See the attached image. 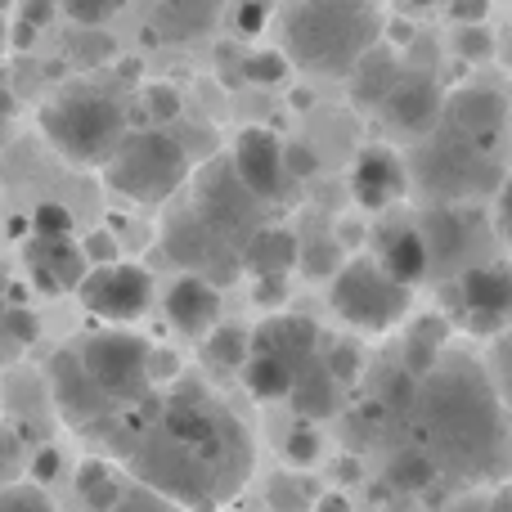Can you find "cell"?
Listing matches in <instances>:
<instances>
[{
	"label": "cell",
	"mask_w": 512,
	"mask_h": 512,
	"mask_svg": "<svg viewBox=\"0 0 512 512\" xmlns=\"http://www.w3.org/2000/svg\"><path fill=\"white\" fill-rule=\"evenodd\" d=\"M418 450L432 454L441 472H454L463 481L504 477L508 427H504V396L499 382L468 355H441L427 378H418L414 396Z\"/></svg>",
	"instance_id": "6da1fadb"
},
{
	"label": "cell",
	"mask_w": 512,
	"mask_h": 512,
	"mask_svg": "<svg viewBox=\"0 0 512 512\" xmlns=\"http://www.w3.org/2000/svg\"><path fill=\"white\" fill-rule=\"evenodd\" d=\"M153 427L180 445L212 477L216 499H234L252 472V436L234 409H225L203 382H180L162 405H153Z\"/></svg>",
	"instance_id": "7a4b0ae2"
},
{
	"label": "cell",
	"mask_w": 512,
	"mask_h": 512,
	"mask_svg": "<svg viewBox=\"0 0 512 512\" xmlns=\"http://www.w3.org/2000/svg\"><path fill=\"white\" fill-rule=\"evenodd\" d=\"M283 59L315 77H346L364 50L382 41L378 0H288L283 5Z\"/></svg>",
	"instance_id": "3957f363"
},
{
	"label": "cell",
	"mask_w": 512,
	"mask_h": 512,
	"mask_svg": "<svg viewBox=\"0 0 512 512\" xmlns=\"http://www.w3.org/2000/svg\"><path fill=\"white\" fill-rule=\"evenodd\" d=\"M41 135L50 140V149L59 158H68L72 167H104L113 158V149L122 144L126 108L117 104V95L99 86H63L54 99H45L41 113Z\"/></svg>",
	"instance_id": "277c9868"
},
{
	"label": "cell",
	"mask_w": 512,
	"mask_h": 512,
	"mask_svg": "<svg viewBox=\"0 0 512 512\" xmlns=\"http://www.w3.org/2000/svg\"><path fill=\"white\" fill-rule=\"evenodd\" d=\"M189 171L194 162L180 149L176 135L140 126V131H126L113 158L104 162V185L140 207H162L189 185Z\"/></svg>",
	"instance_id": "5b68a950"
},
{
	"label": "cell",
	"mask_w": 512,
	"mask_h": 512,
	"mask_svg": "<svg viewBox=\"0 0 512 512\" xmlns=\"http://www.w3.org/2000/svg\"><path fill=\"white\" fill-rule=\"evenodd\" d=\"M405 176L432 198V207L477 203L486 194H499V185H504V167L486 149L454 140V135H432L418 144Z\"/></svg>",
	"instance_id": "8992f818"
},
{
	"label": "cell",
	"mask_w": 512,
	"mask_h": 512,
	"mask_svg": "<svg viewBox=\"0 0 512 512\" xmlns=\"http://www.w3.org/2000/svg\"><path fill=\"white\" fill-rule=\"evenodd\" d=\"M86 378L99 387V396L122 414V409H135L149 400V351L153 346L135 333H122V328H99V333H86L81 342H72Z\"/></svg>",
	"instance_id": "52a82bcc"
},
{
	"label": "cell",
	"mask_w": 512,
	"mask_h": 512,
	"mask_svg": "<svg viewBox=\"0 0 512 512\" xmlns=\"http://www.w3.org/2000/svg\"><path fill=\"white\" fill-rule=\"evenodd\" d=\"M328 306L360 333H387V328L405 324V315L414 310V288H400L369 256H355V261H342V270L333 274Z\"/></svg>",
	"instance_id": "ba28073f"
},
{
	"label": "cell",
	"mask_w": 512,
	"mask_h": 512,
	"mask_svg": "<svg viewBox=\"0 0 512 512\" xmlns=\"http://www.w3.org/2000/svg\"><path fill=\"white\" fill-rule=\"evenodd\" d=\"M189 180H194L189 212L203 221V230L212 234L221 248L243 252V243L261 230V203L239 185L230 158H207L203 171H189Z\"/></svg>",
	"instance_id": "9c48e42d"
},
{
	"label": "cell",
	"mask_w": 512,
	"mask_h": 512,
	"mask_svg": "<svg viewBox=\"0 0 512 512\" xmlns=\"http://www.w3.org/2000/svg\"><path fill=\"white\" fill-rule=\"evenodd\" d=\"M77 297L90 315H99L104 324H131L149 310L153 301V279L144 265L117 261V265H95V270L81 274Z\"/></svg>",
	"instance_id": "30bf717a"
},
{
	"label": "cell",
	"mask_w": 512,
	"mask_h": 512,
	"mask_svg": "<svg viewBox=\"0 0 512 512\" xmlns=\"http://www.w3.org/2000/svg\"><path fill=\"white\" fill-rule=\"evenodd\" d=\"M50 396H54V409L63 414V423L77 427V432H99L104 423L117 418V409L108 405L95 382L86 378V369H81L72 346L50 355Z\"/></svg>",
	"instance_id": "8fae6325"
},
{
	"label": "cell",
	"mask_w": 512,
	"mask_h": 512,
	"mask_svg": "<svg viewBox=\"0 0 512 512\" xmlns=\"http://www.w3.org/2000/svg\"><path fill=\"white\" fill-rule=\"evenodd\" d=\"M441 86H436L432 72H400L391 81L387 99L378 104L382 122L400 135H436V122H441Z\"/></svg>",
	"instance_id": "7c38bea8"
},
{
	"label": "cell",
	"mask_w": 512,
	"mask_h": 512,
	"mask_svg": "<svg viewBox=\"0 0 512 512\" xmlns=\"http://www.w3.org/2000/svg\"><path fill=\"white\" fill-rule=\"evenodd\" d=\"M230 167L256 203L283 198V185H288V176H283V144L270 126H248V131L239 135Z\"/></svg>",
	"instance_id": "4fadbf2b"
},
{
	"label": "cell",
	"mask_w": 512,
	"mask_h": 512,
	"mask_svg": "<svg viewBox=\"0 0 512 512\" xmlns=\"http://www.w3.org/2000/svg\"><path fill=\"white\" fill-rule=\"evenodd\" d=\"M441 117L450 122L454 140H468L490 153L495 135H504L508 99L499 86H463L450 95V104H441Z\"/></svg>",
	"instance_id": "5bb4252c"
},
{
	"label": "cell",
	"mask_w": 512,
	"mask_h": 512,
	"mask_svg": "<svg viewBox=\"0 0 512 512\" xmlns=\"http://www.w3.org/2000/svg\"><path fill=\"white\" fill-rule=\"evenodd\" d=\"M248 355L274 360L283 369H306L319 355V328L306 315H270L248 333Z\"/></svg>",
	"instance_id": "9a60e30c"
},
{
	"label": "cell",
	"mask_w": 512,
	"mask_h": 512,
	"mask_svg": "<svg viewBox=\"0 0 512 512\" xmlns=\"http://www.w3.org/2000/svg\"><path fill=\"white\" fill-rule=\"evenodd\" d=\"M459 306L472 333H504L512 306V274L504 265H468L459 279Z\"/></svg>",
	"instance_id": "2e32d148"
},
{
	"label": "cell",
	"mask_w": 512,
	"mask_h": 512,
	"mask_svg": "<svg viewBox=\"0 0 512 512\" xmlns=\"http://www.w3.org/2000/svg\"><path fill=\"white\" fill-rule=\"evenodd\" d=\"M23 261L32 274V288L45 297H63V292H77L81 274L90 270L81 243L72 239H27L23 243Z\"/></svg>",
	"instance_id": "e0dca14e"
},
{
	"label": "cell",
	"mask_w": 512,
	"mask_h": 512,
	"mask_svg": "<svg viewBox=\"0 0 512 512\" xmlns=\"http://www.w3.org/2000/svg\"><path fill=\"white\" fill-rule=\"evenodd\" d=\"M409 189V176H405V162L396 158L391 149L382 144H369V149L355 158V171H351V194L364 212H382L391 207L400 194Z\"/></svg>",
	"instance_id": "ac0fdd59"
},
{
	"label": "cell",
	"mask_w": 512,
	"mask_h": 512,
	"mask_svg": "<svg viewBox=\"0 0 512 512\" xmlns=\"http://www.w3.org/2000/svg\"><path fill=\"white\" fill-rule=\"evenodd\" d=\"M167 319L176 333L207 337L221 324V292L207 279H198V274H185V279H176L167 292Z\"/></svg>",
	"instance_id": "d6986e66"
},
{
	"label": "cell",
	"mask_w": 512,
	"mask_h": 512,
	"mask_svg": "<svg viewBox=\"0 0 512 512\" xmlns=\"http://www.w3.org/2000/svg\"><path fill=\"white\" fill-rule=\"evenodd\" d=\"M373 243H378V261L373 265H378L391 283L414 288V283L427 274V248H423V239H418L414 225L391 221V225H382V230L373 234Z\"/></svg>",
	"instance_id": "ffe728a7"
},
{
	"label": "cell",
	"mask_w": 512,
	"mask_h": 512,
	"mask_svg": "<svg viewBox=\"0 0 512 512\" xmlns=\"http://www.w3.org/2000/svg\"><path fill=\"white\" fill-rule=\"evenodd\" d=\"M414 230L427 248V270H432V265L436 270H454L472 239V221L463 207H427L423 225H414Z\"/></svg>",
	"instance_id": "44dd1931"
},
{
	"label": "cell",
	"mask_w": 512,
	"mask_h": 512,
	"mask_svg": "<svg viewBox=\"0 0 512 512\" xmlns=\"http://www.w3.org/2000/svg\"><path fill=\"white\" fill-rule=\"evenodd\" d=\"M221 14V0H158L149 14V41H198Z\"/></svg>",
	"instance_id": "7402d4cb"
},
{
	"label": "cell",
	"mask_w": 512,
	"mask_h": 512,
	"mask_svg": "<svg viewBox=\"0 0 512 512\" xmlns=\"http://www.w3.org/2000/svg\"><path fill=\"white\" fill-rule=\"evenodd\" d=\"M239 265L252 279H288L297 270V234L279 225H261L239 252Z\"/></svg>",
	"instance_id": "603a6c76"
},
{
	"label": "cell",
	"mask_w": 512,
	"mask_h": 512,
	"mask_svg": "<svg viewBox=\"0 0 512 512\" xmlns=\"http://www.w3.org/2000/svg\"><path fill=\"white\" fill-rule=\"evenodd\" d=\"M288 400H292V414L301 418V423H324V418H333L337 409H342V400H346V391L337 387L333 378L324 373V364L319 360H310L306 369H297V378H292V391H288Z\"/></svg>",
	"instance_id": "cb8c5ba5"
},
{
	"label": "cell",
	"mask_w": 512,
	"mask_h": 512,
	"mask_svg": "<svg viewBox=\"0 0 512 512\" xmlns=\"http://www.w3.org/2000/svg\"><path fill=\"white\" fill-rule=\"evenodd\" d=\"M396 77H400V63H396V50H391V45L378 41L373 50H364L360 59H355V68L346 72L355 108H378Z\"/></svg>",
	"instance_id": "d4e9b609"
},
{
	"label": "cell",
	"mask_w": 512,
	"mask_h": 512,
	"mask_svg": "<svg viewBox=\"0 0 512 512\" xmlns=\"http://www.w3.org/2000/svg\"><path fill=\"white\" fill-rule=\"evenodd\" d=\"M445 342H450V324H445L441 315L414 319L405 333V364H400V369H405L409 378H427V373L441 364Z\"/></svg>",
	"instance_id": "484cf974"
},
{
	"label": "cell",
	"mask_w": 512,
	"mask_h": 512,
	"mask_svg": "<svg viewBox=\"0 0 512 512\" xmlns=\"http://www.w3.org/2000/svg\"><path fill=\"white\" fill-rule=\"evenodd\" d=\"M436 481H441V468L432 463L427 450L409 445V450L391 454V463H387V486L391 490H400V495H423V490H432Z\"/></svg>",
	"instance_id": "4316f807"
},
{
	"label": "cell",
	"mask_w": 512,
	"mask_h": 512,
	"mask_svg": "<svg viewBox=\"0 0 512 512\" xmlns=\"http://www.w3.org/2000/svg\"><path fill=\"white\" fill-rule=\"evenodd\" d=\"M122 490H126V481H122V472H117L113 463L86 459L77 468V495H81V504H86L90 512H108L117 499H122Z\"/></svg>",
	"instance_id": "83f0119b"
},
{
	"label": "cell",
	"mask_w": 512,
	"mask_h": 512,
	"mask_svg": "<svg viewBox=\"0 0 512 512\" xmlns=\"http://www.w3.org/2000/svg\"><path fill=\"white\" fill-rule=\"evenodd\" d=\"M239 373H243V387H248L252 400H288L292 378H297L292 369H283V364H274V360H261V355H248V364H243Z\"/></svg>",
	"instance_id": "f1b7e54d"
},
{
	"label": "cell",
	"mask_w": 512,
	"mask_h": 512,
	"mask_svg": "<svg viewBox=\"0 0 512 512\" xmlns=\"http://www.w3.org/2000/svg\"><path fill=\"white\" fill-rule=\"evenodd\" d=\"M203 355H207V364L212 369H243L248 364V328H239V324H216L212 333H207V342H203Z\"/></svg>",
	"instance_id": "f546056e"
},
{
	"label": "cell",
	"mask_w": 512,
	"mask_h": 512,
	"mask_svg": "<svg viewBox=\"0 0 512 512\" xmlns=\"http://www.w3.org/2000/svg\"><path fill=\"white\" fill-rule=\"evenodd\" d=\"M297 270L306 279H333L342 270V243H333V239L297 243Z\"/></svg>",
	"instance_id": "4dcf8cb0"
},
{
	"label": "cell",
	"mask_w": 512,
	"mask_h": 512,
	"mask_svg": "<svg viewBox=\"0 0 512 512\" xmlns=\"http://www.w3.org/2000/svg\"><path fill=\"white\" fill-rule=\"evenodd\" d=\"M315 499H319V490L306 477H292V472L270 477V512H310Z\"/></svg>",
	"instance_id": "1f68e13d"
},
{
	"label": "cell",
	"mask_w": 512,
	"mask_h": 512,
	"mask_svg": "<svg viewBox=\"0 0 512 512\" xmlns=\"http://www.w3.org/2000/svg\"><path fill=\"white\" fill-rule=\"evenodd\" d=\"M315 360L324 364V373H328V378H333L342 391L351 387L355 378H360V364H364V360H360V346H355V342H346V337H337V342H328L324 351L315 355Z\"/></svg>",
	"instance_id": "d6a6232c"
},
{
	"label": "cell",
	"mask_w": 512,
	"mask_h": 512,
	"mask_svg": "<svg viewBox=\"0 0 512 512\" xmlns=\"http://www.w3.org/2000/svg\"><path fill=\"white\" fill-rule=\"evenodd\" d=\"M113 36L99 32V27H77V32L68 36V54L81 63V68H95V63H108L113 59Z\"/></svg>",
	"instance_id": "836d02e7"
},
{
	"label": "cell",
	"mask_w": 512,
	"mask_h": 512,
	"mask_svg": "<svg viewBox=\"0 0 512 512\" xmlns=\"http://www.w3.org/2000/svg\"><path fill=\"white\" fill-rule=\"evenodd\" d=\"M140 108H144V117L153 122V131H162L167 122H176L180 117V90L167 86V81H153V86L140 90Z\"/></svg>",
	"instance_id": "e575fe53"
},
{
	"label": "cell",
	"mask_w": 512,
	"mask_h": 512,
	"mask_svg": "<svg viewBox=\"0 0 512 512\" xmlns=\"http://www.w3.org/2000/svg\"><path fill=\"white\" fill-rule=\"evenodd\" d=\"M414 396H418V378H409L405 369H391L387 378H382L378 405L387 409L391 418H405V414H414Z\"/></svg>",
	"instance_id": "d590c367"
},
{
	"label": "cell",
	"mask_w": 512,
	"mask_h": 512,
	"mask_svg": "<svg viewBox=\"0 0 512 512\" xmlns=\"http://www.w3.org/2000/svg\"><path fill=\"white\" fill-rule=\"evenodd\" d=\"M239 77L252 81V86H279V81L288 77V59H283L279 50H256V54L243 59Z\"/></svg>",
	"instance_id": "8d00e7d4"
},
{
	"label": "cell",
	"mask_w": 512,
	"mask_h": 512,
	"mask_svg": "<svg viewBox=\"0 0 512 512\" xmlns=\"http://www.w3.org/2000/svg\"><path fill=\"white\" fill-rule=\"evenodd\" d=\"M27 230H32V239H72V216L63 203H36Z\"/></svg>",
	"instance_id": "74e56055"
},
{
	"label": "cell",
	"mask_w": 512,
	"mask_h": 512,
	"mask_svg": "<svg viewBox=\"0 0 512 512\" xmlns=\"http://www.w3.org/2000/svg\"><path fill=\"white\" fill-rule=\"evenodd\" d=\"M319 454H324V441H319V432L306 423H297L288 432V441H283V459H288L292 468H315Z\"/></svg>",
	"instance_id": "f35d334b"
},
{
	"label": "cell",
	"mask_w": 512,
	"mask_h": 512,
	"mask_svg": "<svg viewBox=\"0 0 512 512\" xmlns=\"http://www.w3.org/2000/svg\"><path fill=\"white\" fill-rule=\"evenodd\" d=\"M0 512H59V504H54L41 486L23 481V486H5V490H0Z\"/></svg>",
	"instance_id": "ab89813d"
},
{
	"label": "cell",
	"mask_w": 512,
	"mask_h": 512,
	"mask_svg": "<svg viewBox=\"0 0 512 512\" xmlns=\"http://www.w3.org/2000/svg\"><path fill=\"white\" fill-rule=\"evenodd\" d=\"M126 9V0H63V14L77 27H99L108 18H117Z\"/></svg>",
	"instance_id": "60d3db41"
},
{
	"label": "cell",
	"mask_w": 512,
	"mask_h": 512,
	"mask_svg": "<svg viewBox=\"0 0 512 512\" xmlns=\"http://www.w3.org/2000/svg\"><path fill=\"white\" fill-rule=\"evenodd\" d=\"M454 45H459V54L468 63H490L495 59V36H490V27H459V36H454Z\"/></svg>",
	"instance_id": "b9f144b4"
},
{
	"label": "cell",
	"mask_w": 512,
	"mask_h": 512,
	"mask_svg": "<svg viewBox=\"0 0 512 512\" xmlns=\"http://www.w3.org/2000/svg\"><path fill=\"white\" fill-rule=\"evenodd\" d=\"M108 512H180V508L167 504L162 495H153V490H144V486H126L122 499H117Z\"/></svg>",
	"instance_id": "7bdbcfd3"
},
{
	"label": "cell",
	"mask_w": 512,
	"mask_h": 512,
	"mask_svg": "<svg viewBox=\"0 0 512 512\" xmlns=\"http://www.w3.org/2000/svg\"><path fill=\"white\" fill-rule=\"evenodd\" d=\"M5 337L9 342H18V346H32L36 337H41V324H36L32 310L14 306V310H5Z\"/></svg>",
	"instance_id": "ee69618b"
},
{
	"label": "cell",
	"mask_w": 512,
	"mask_h": 512,
	"mask_svg": "<svg viewBox=\"0 0 512 512\" xmlns=\"http://www.w3.org/2000/svg\"><path fill=\"white\" fill-rule=\"evenodd\" d=\"M81 256H86V265L95 270V265H117L122 256H117V239L108 230H95L86 243H81Z\"/></svg>",
	"instance_id": "f6af8a7d"
},
{
	"label": "cell",
	"mask_w": 512,
	"mask_h": 512,
	"mask_svg": "<svg viewBox=\"0 0 512 512\" xmlns=\"http://www.w3.org/2000/svg\"><path fill=\"white\" fill-rule=\"evenodd\" d=\"M234 23H239L243 36H256L265 23H270V0H239V9H234Z\"/></svg>",
	"instance_id": "bcb514c9"
},
{
	"label": "cell",
	"mask_w": 512,
	"mask_h": 512,
	"mask_svg": "<svg viewBox=\"0 0 512 512\" xmlns=\"http://www.w3.org/2000/svg\"><path fill=\"white\" fill-rule=\"evenodd\" d=\"M319 171V158L310 144H288L283 149V176H315Z\"/></svg>",
	"instance_id": "7dc6e473"
},
{
	"label": "cell",
	"mask_w": 512,
	"mask_h": 512,
	"mask_svg": "<svg viewBox=\"0 0 512 512\" xmlns=\"http://www.w3.org/2000/svg\"><path fill=\"white\" fill-rule=\"evenodd\" d=\"M252 301H256L261 310H279L283 301H288V279H256Z\"/></svg>",
	"instance_id": "c3c4849f"
},
{
	"label": "cell",
	"mask_w": 512,
	"mask_h": 512,
	"mask_svg": "<svg viewBox=\"0 0 512 512\" xmlns=\"http://www.w3.org/2000/svg\"><path fill=\"white\" fill-rule=\"evenodd\" d=\"M180 373V360L176 351H167V346H158V351H149V387H158V382H171Z\"/></svg>",
	"instance_id": "681fc988"
},
{
	"label": "cell",
	"mask_w": 512,
	"mask_h": 512,
	"mask_svg": "<svg viewBox=\"0 0 512 512\" xmlns=\"http://www.w3.org/2000/svg\"><path fill=\"white\" fill-rule=\"evenodd\" d=\"M445 5H450V18L459 27H481V23H486L490 0H445Z\"/></svg>",
	"instance_id": "f907efd6"
},
{
	"label": "cell",
	"mask_w": 512,
	"mask_h": 512,
	"mask_svg": "<svg viewBox=\"0 0 512 512\" xmlns=\"http://www.w3.org/2000/svg\"><path fill=\"white\" fill-rule=\"evenodd\" d=\"M54 472H59V450H41V454H36V459H32V486H50V481H54Z\"/></svg>",
	"instance_id": "816d5d0a"
},
{
	"label": "cell",
	"mask_w": 512,
	"mask_h": 512,
	"mask_svg": "<svg viewBox=\"0 0 512 512\" xmlns=\"http://www.w3.org/2000/svg\"><path fill=\"white\" fill-rule=\"evenodd\" d=\"M310 512H355V508H351V499H346V495L328 490V495H319L315 504H310Z\"/></svg>",
	"instance_id": "f5cc1de1"
},
{
	"label": "cell",
	"mask_w": 512,
	"mask_h": 512,
	"mask_svg": "<svg viewBox=\"0 0 512 512\" xmlns=\"http://www.w3.org/2000/svg\"><path fill=\"white\" fill-rule=\"evenodd\" d=\"M382 32H387L391 41H409V36H414V27H409L405 18H396V23H382Z\"/></svg>",
	"instance_id": "db71d44e"
},
{
	"label": "cell",
	"mask_w": 512,
	"mask_h": 512,
	"mask_svg": "<svg viewBox=\"0 0 512 512\" xmlns=\"http://www.w3.org/2000/svg\"><path fill=\"white\" fill-rule=\"evenodd\" d=\"M486 512H512V495H508V486H499V490H495V499L486 504Z\"/></svg>",
	"instance_id": "11a10c76"
},
{
	"label": "cell",
	"mask_w": 512,
	"mask_h": 512,
	"mask_svg": "<svg viewBox=\"0 0 512 512\" xmlns=\"http://www.w3.org/2000/svg\"><path fill=\"white\" fill-rule=\"evenodd\" d=\"M9 113H14V95H9V90H0V122H5Z\"/></svg>",
	"instance_id": "9f6ffc18"
},
{
	"label": "cell",
	"mask_w": 512,
	"mask_h": 512,
	"mask_svg": "<svg viewBox=\"0 0 512 512\" xmlns=\"http://www.w3.org/2000/svg\"><path fill=\"white\" fill-rule=\"evenodd\" d=\"M400 5H409V9H436V5H445V0H400Z\"/></svg>",
	"instance_id": "6f0895ef"
},
{
	"label": "cell",
	"mask_w": 512,
	"mask_h": 512,
	"mask_svg": "<svg viewBox=\"0 0 512 512\" xmlns=\"http://www.w3.org/2000/svg\"><path fill=\"white\" fill-rule=\"evenodd\" d=\"M5 50H9V18L0 14V54H5Z\"/></svg>",
	"instance_id": "680465c9"
},
{
	"label": "cell",
	"mask_w": 512,
	"mask_h": 512,
	"mask_svg": "<svg viewBox=\"0 0 512 512\" xmlns=\"http://www.w3.org/2000/svg\"><path fill=\"white\" fill-rule=\"evenodd\" d=\"M310 99H315L310 90H297V95H292V108H310Z\"/></svg>",
	"instance_id": "91938a15"
},
{
	"label": "cell",
	"mask_w": 512,
	"mask_h": 512,
	"mask_svg": "<svg viewBox=\"0 0 512 512\" xmlns=\"http://www.w3.org/2000/svg\"><path fill=\"white\" fill-rule=\"evenodd\" d=\"M9 234H18V239L27 234V221H23V216H14V221H9Z\"/></svg>",
	"instance_id": "94428289"
},
{
	"label": "cell",
	"mask_w": 512,
	"mask_h": 512,
	"mask_svg": "<svg viewBox=\"0 0 512 512\" xmlns=\"http://www.w3.org/2000/svg\"><path fill=\"white\" fill-rule=\"evenodd\" d=\"M5 279H9V274H5V265H0V292H5Z\"/></svg>",
	"instance_id": "6125c7cd"
},
{
	"label": "cell",
	"mask_w": 512,
	"mask_h": 512,
	"mask_svg": "<svg viewBox=\"0 0 512 512\" xmlns=\"http://www.w3.org/2000/svg\"><path fill=\"white\" fill-rule=\"evenodd\" d=\"M459 512H486V504H477V508H459Z\"/></svg>",
	"instance_id": "be15d7a7"
},
{
	"label": "cell",
	"mask_w": 512,
	"mask_h": 512,
	"mask_svg": "<svg viewBox=\"0 0 512 512\" xmlns=\"http://www.w3.org/2000/svg\"><path fill=\"white\" fill-rule=\"evenodd\" d=\"M9 5H14V0H0V14H5V9H9Z\"/></svg>",
	"instance_id": "e7e4bbea"
},
{
	"label": "cell",
	"mask_w": 512,
	"mask_h": 512,
	"mask_svg": "<svg viewBox=\"0 0 512 512\" xmlns=\"http://www.w3.org/2000/svg\"><path fill=\"white\" fill-rule=\"evenodd\" d=\"M0 144H5V122H0Z\"/></svg>",
	"instance_id": "03108f58"
}]
</instances>
